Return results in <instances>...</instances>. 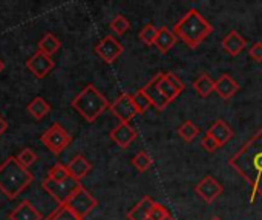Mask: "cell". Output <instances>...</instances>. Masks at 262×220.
<instances>
[{"mask_svg": "<svg viewBox=\"0 0 262 220\" xmlns=\"http://www.w3.org/2000/svg\"><path fill=\"white\" fill-rule=\"evenodd\" d=\"M229 165L250 185V204L262 196V129L230 159Z\"/></svg>", "mask_w": 262, "mask_h": 220, "instance_id": "cell-1", "label": "cell"}, {"mask_svg": "<svg viewBox=\"0 0 262 220\" xmlns=\"http://www.w3.org/2000/svg\"><path fill=\"white\" fill-rule=\"evenodd\" d=\"M34 181L29 168H25L15 156L6 158L0 164V191L8 199L20 196Z\"/></svg>", "mask_w": 262, "mask_h": 220, "instance_id": "cell-2", "label": "cell"}, {"mask_svg": "<svg viewBox=\"0 0 262 220\" xmlns=\"http://www.w3.org/2000/svg\"><path fill=\"white\" fill-rule=\"evenodd\" d=\"M172 31L177 38L184 41L189 47L196 49L213 32V26L201 15L198 9L192 8L181 17Z\"/></svg>", "mask_w": 262, "mask_h": 220, "instance_id": "cell-3", "label": "cell"}, {"mask_svg": "<svg viewBox=\"0 0 262 220\" xmlns=\"http://www.w3.org/2000/svg\"><path fill=\"white\" fill-rule=\"evenodd\" d=\"M109 106L111 103L107 98L94 84L84 86V89L71 101V107L86 123H95L109 109Z\"/></svg>", "mask_w": 262, "mask_h": 220, "instance_id": "cell-4", "label": "cell"}, {"mask_svg": "<svg viewBox=\"0 0 262 220\" xmlns=\"http://www.w3.org/2000/svg\"><path fill=\"white\" fill-rule=\"evenodd\" d=\"M40 142L52 153V155H60L69 144L72 142V135L58 123H54L41 136Z\"/></svg>", "mask_w": 262, "mask_h": 220, "instance_id": "cell-5", "label": "cell"}, {"mask_svg": "<svg viewBox=\"0 0 262 220\" xmlns=\"http://www.w3.org/2000/svg\"><path fill=\"white\" fill-rule=\"evenodd\" d=\"M69 210H72L80 219H86L95 208H97V205H98V201L80 184L75 190H74V193L69 196V199H68V202L64 204Z\"/></svg>", "mask_w": 262, "mask_h": 220, "instance_id": "cell-6", "label": "cell"}, {"mask_svg": "<svg viewBox=\"0 0 262 220\" xmlns=\"http://www.w3.org/2000/svg\"><path fill=\"white\" fill-rule=\"evenodd\" d=\"M80 185L78 181H75L74 178H68L66 181L57 182L52 181L49 178L43 179L41 182V188L58 204V205H64L69 199V196L74 193V190Z\"/></svg>", "mask_w": 262, "mask_h": 220, "instance_id": "cell-7", "label": "cell"}, {"mask_svg": "<svg viewBox=\"0 0 262 220\" xmlns=\"http://www.w3.org/2000/svg\"><path fill=\"white\" fill-rule=\"evenodd\" d=\"M157 80H158V89L163 93V96L169 101V104L175 101L186 89L184 83L172 72L157 74Z\"/></svg>", "mask_w": 262, "mask_h": 220, "instance_id": "cell-8", "label": "cell"}, {"mask_svg": "<svg viewBox=\"0 0 262 220\" xmlns=\"http://www.w3.org/2000/svg\"><path fill=\"white\" fill-rule=\"evenodd\" d=\"M123 51H124L123 44L112 35L103 37L94 47V52L107 64L114 63L123 54Z\"/></svg>", "mask_w": 262, "mask_h": 220, "instance_id": "cell-9", "label": "cell"}, {"mask_svg": "<svg viewBox=\"0 0 262 220\" xmlns=\"http://www.w3.org/2000/svg\"><path fill=\"white\" fill-rule=\"evenodd\" d=\"M109 110L120 119V123H130L138 115L132 101V95L127 92L121 93L114 103H111Z\"/></svg>", "mask_w": 262, "mask_h": 220, "instance_id": "cell-10", "label": "cell"}, {"mask_svg": "<svg viewBox=\"0 0 262 220\" xmlns=\"http://www.w3.org/2000/svg\"><path fill=\"white\" fill-rule=\"evenodd\" d=\"M55 66V61L52 60V57L35 51V54H32L28 60H26V69L37 78L41 80L45 78Z\"/></svg>", "mask_w": 262, "mask_h": 220, "instance_id": "cell-11", "label": "cell"}, {"mask_svg": "<svg viewBox=\"0 0 262 220\" xmlns=\"http://www.w3.org/2000/svg\"><path fill=\"white\" fill-rule=\"evenodd\" d=\"M196 196H200L206 204H213L221 194H223V185L213 178V176H206L203 178L196 187H195Z\"/></svg>", "mask_w": 262, "mask_h": 220, "instance_id": "cell-12", "label": "cell"}, {"mask_svg": "<svg viewBox=\"0 0 262 220\" xmlns=\"http://www.w3.org/2000/svg\"><path fill=\"white\" fill-rule=\"evenodd\" d=\"M137 130L130 126V123H120L117 127H114L109 133V138L120 147L127 149L135 139H137Z\"/></svg>", "mask_w": 262, "mask_h": 220, "instance_id": "cell-13", "label": "cell"}, {"mask_svg": "<svg viewBox=\"0 0 262 220\" xmlns=\"http://www.w3.org/2000/svg\"><path fill=\"white\" fill-rule=\"evenodd\" d=\"M221 46H223V49H224L229 55L236 57V55H239V54L246 49V46H247V40H246L239 32H236V31H230V32L223 38Z\"/></svg>", "mask_w": 262, "mask_h": 220, "instance_id": "cell-14", "label": "cell"}, {"mask_svg": "<svg viewBox=\"0 0 262 220\" xmlns=\"http://www.w3.org/2000/svg\"><path fill=\"white\" fill-rule=\"evenodd\" d=\"M68 167V172L71 175V178H74L75 181H81L83 178H86L91 170H92V164L89 162V159H86L83 155H75L69 164L66 165Z\"/></svg>", "mask_w": 262, "mask_h": 220, "instance_id": "cell-15", "label": "cell"}, {"mask_svg": "<svg viewBox=\"0 0 262 220\" xmlns=\"http://www.w3.org/2000/svg\"><path fill=\"white\" fill-rule=\"evenodd\" d=\"M9 220H43V216L29 201H23L9 213Z\"/></svg>", "mask_w": 262, "mask_h": 220, "instance_id": "cell-16", "label": "cell"}, {"mask_svg": "<svg viewBox=\"0 0 262 220\" xmlns=\"http://www.w3.org/2000/svg\"><path fill=\"white\" fill-rule=\"evenodd\" d=\"M144 93L147 95V98L150 100L152 106L158 110V112H163L167 106H169V101L163 96V93L160 92L158 89V80H157V75L143 87Z\"/></svg>", "mask_w": 262, "mask_h": 220, "instance_id": "cell-17", "label": "cell"}, {"mask_svg": "<svg viewBox=\"0 0 262 220\" xmlns=\"http://www.w3.org/2000/svg\"><path fill=\"white\" fill-rule=\"evenodd\" d=\"M207 133H209L210 136H213V139H215L221 147L226 145L227 142H230L232 138L235 136L232 127H230L224 119H216V121L212 124V127L209 129Z\"/></svg>", "mask_w": 262, "mask_h": 220, "instance_id": "cell-18", "label": "cell"}, {"mask_svg": "<svg viewBox=\"0 0 262 220\" xmlns=\"http://www.w3.org/2000/svg\"><path fill=\"white\" fill-rule=\"evenodd\" d=\"M238 90H239V84H238L230 75H227V74L221 75V77L215 81V92H216L224 101L230 100Z\"/></svg>", "mask_w": 262, "mask_h": 220, "instance_id": "cell-19", "label": "cell"}, {"mask_svg": "<svg viewBox=\"0 0 262 220\" xmlns=\"http://www.w3.org/2000/svg\"><path fill=\"white\" fill-rule=\"evenodd\" d=\"M177 35L173 34L172 29L163 26V28H158V35L155 38V43L154 46L161 52V54H167L177 43Z\"/></svg>", "mask_w": 262, "mask_h": 220, "instance_id": "cell-20", "label": "cell"}, {"mask_svg": "<svg viewBox=\"0 0 262 220\" xmlns=\"http://www.w3.org/2000/svg\"><path fill=\"white\" fill-rule=\"evenodd\" d=\"M154 205H155V201L152 199V198H149V196H144L127 214H126V217L127 220H146L149 217V214H150V211H152V208H154Z\"/></svg>", "mask_w": 262, "mask_h": 220, "instance_id": "cell-21", "label": "cell"}, {"mask_svg": "<svg viewBox=\"0 0 262 220\" xmlns=\"http://www.w3.org/2000/svg\"><path fill=\"white\" fill-rule=\"evenodd\" d=\"M60 47H61V41H60V38H58L55 34H52V32L45 34V35L38 40V44H37V51H40V52H43V54H46V55H49V57H52L54 54H57V52L60 51Z\"/></svg>", "mask_w": 262, "mask_h": 220, "instance_id": "cell-22", "label": "cell"}, {"mask_svg": "<svg viewBox=\"0 0 262 220\" xmlns=\"http://www.w3.org/2000/svg\"><path fill=\"white\" fill-rule=\"evenodd\" d=\"M26 110H28V113H29L34 119L40 121V119H43V118L51 112V104H49L43 96H35L32 101L28 103Z\"/></svg>", "mask_w": 262, "mask_h": 220, "instance_id": "cell-23", "label": "cell"}, {"mask_svg": "<svg viewBox=\"0 0 262 220\" xmlns=\"http://www.w3.org/2000/svg\"><path fill=\"white\" fill-rule=\"evenodd\" d=\"M193 89L201 98H207L212 92H215V81L207 74H201L193 81Z\"/></svg>", "mask_w": 262, "mask_h": 220, "instance_id": "cell-24", "label": "cell"}, {"mask_svg": "<svg viewBox=\"0 0 262 220\" xmlns=\"http://www.w3.org/2000/svg\"><path fill=\"white\" fill-rule=\"evenodd\" d=\"M132 101H134V106L137 109L138 113H146L150 107H152V103L150 100L147 98V95L144 93L143 87L138 89L134 95H132Z\"/></svg>", "mask_w": 262, "mask_h": 220, "instance_id": "cell-25", "label": "cell"}, {"mask_svg": "<svg viewBox=\"0 0 262 220\" xmlns=\"http://www.w3.org/2000/svg\"><path fill=\"white\" fill-rule=\"evenodd\" d=\"M178 135H180L186 142H192V141L200 135V129H198L192 121H184V123L178 127Z\"/></svg>", "mask_w": 262, "mask_h": 220, "instance_id": "cell-26", "label": "cell"}, {"mask_svg": "<svg viewBox=\"0 0 262 220\" xmlns=\"http://www.w3.org/2000/svg\"><path fill=\"white\" fill-rule=\"evenodd\" d=\"M152 164H154V159L149 156V153L147 152H138L135 156H134V159H132V165L140 172V173H144V172H147L150 167H152Z\"/></svg>", "mask_w": 262, "mask_h": 220, "instance_id": "cell-27", "label": "cell"}, {"mask_svg": "<svg viewBox=\"0 0 262 220\" xmlns=\"http://www.w3.org/2000/svg\"><path fill=\"white\" fill-rule=\"evenodd\" d=\"M45 220H83L80 219L72 210H69L66 205H58Z\"/></svg>", "mask_w": 262, "mask_h": 220, "instance_id": "cell-28", "label": "cell"}, {"mask_svg": "<svg viewBox=\"0 0 262 220\" xmlns=\"http://www.w3.org/2000/svg\"><path fill=\"white\" fill-rule=\"evenodd\" d=\"M109 28H111L112 32H115L117 35H123V34H126V32L130 29V21H129L124 15L118 14V15H115V17L111 20Z\"/></svg>", "mask_w": 262, "mask_h": 220, "instance_id": "cell-29", "label": "cell"}, {"mask_svg": "<svg viewBox=\"0 0 262 220\" xmlns=\"http://www.w3.org/2000/svg\"><path fill=\"white\" fill-rule=\"evenodd\" d=\"M158 35V28L154 26L152 23H147L143 26V29L138 32V38L146 44V46H152L155 43V38Z\"/></svg>", "mask_w": 262, "mask_h": 220, "instance_id": "cell-30", "label": "cell"}, {"mask_svg": "<svg viewBox=\"0 0 262 220\" xmlns=\"http://www.w3.org/2000/svg\"><path fill=\"white\" fill-rule=\"evenodd\" d=\"M46 178H49V179H52V181H57V182H61V181H66L68 178H71V175H69L68 167H66L64 164L57 162V164H54V165L48 170V176H46Z\"/></svg>", "mask_w": 262, "mask_h": 220, "instance_id": "cell-31", "label": "cell"}, {"mask_svg": "<svg viewBox=\"0 0 262 220\" xmlns=\"http://www.w3.org/2000/svg\"><path fill=\"white\" fill-rule=\"evenodd\" d=\"M15 158H17V161H18L25 168H29L31 165H34V164L37 162V159H38L37 153H35L32 149H23V150H20V152L15 155Z\"/></svg>", "mask_w": 262, "mask_h": 220, "instance_id": "cell-32", "label": "cell"}, {"mask_svg": "<svg viewBox=\"0 0 262 220\" xmlns=\"http://www.w3.org/2000/svg\"><path fill=\"white\" fill-rule=\"evenodd\" d=\"M167 216H169L167 210H166L161 204L155 202V205H154V208H152V211H150L149 217H147L146 220H163V219H166Z\"/></svg>", "mask_w": 262, "mask_h": 220, "instance_id": "cell-33", "label": "cell"}, {"mask_svg": "<svg viewBox=\"0 0 262 220\" xmlns=\"http://www.w3.org/2000/svg\"><path fill=\"white\" fill-rule=\"evenodd\" d=\"M201 145L207 150V152H210V153H213V152H216L218 149H221V145L213 139V136H210L209 133H206V136L201 139Z\"/></svg>", "mask_w": 262, "mask_h": 220, "instance_id": "cell-34", "label": "cell"}, {"mask_svg": "<svg viewBox=\"0 0 262 220\" xmlns=\"http://www.w3.org/2000/svg\"><path fill=\"white\" fill-rule=\"evenodd\" d=\"M249 57L256 63H262V41H256L249 49Z\"/></svg>", "mask_w": 262, "mask_h": 220, "instance_id": "cell-35", "label": "cell"}, {"mask_svg": "<svg viewBox=\"0 0 262 220\" xmlns=\"http://www.w3.org/2000/svg\"><path fill=\"white\" fill-rule=\"evenodd\" d=\"M6 130H8V123H6V119L0 115V138H2V135H3Z\"/></svg>", "mask_w": 262, "mask_h": 220, "instance_id": "cell-36", "label": "cell"}, {"mask_svg": "<svg viewBox=\"0 0 262 220\" xmlns=\"http://www.w3.org/2000/svg\"><path fill=\"white\" fill-rule=\"evenodd\" d=\"M3 69H5V61H2V60H0V74L3 72Z\"/></svg>", "mask_w": 262, "mask_h": 220, "instance_id": "cell-37", "label": "cell"}, {"mask_svg": "<svg viewBox=\"0 0 262 220\" xmlns=\"http://www.w3.org/2000/svg\"><path fill=\"white\" fill-rule=\"evenodd\" d=\"M163 220H175V219H173V217H172V216H170V214H169V216H167V217H166V219H163Z\"/></svg>", "mask_w": 262, "mask_h": 220, "instance_id": "cell-38", "label": "cell"}, {"mask_svg": "<svg viewBox=\"0 0 262 220\" xmlns=\"http://www.w3.org/2000/svg\"><path fill=\"white\" fill-rule=\"evenodd\" d=\"M210 220H221V219H220V217H216V216H215V217H212V219H210Z\"/></svg>", "mask_w": 262, "mask_h": 220, "instance_id": "cell-39", "label": "cell"}]
</instances>
